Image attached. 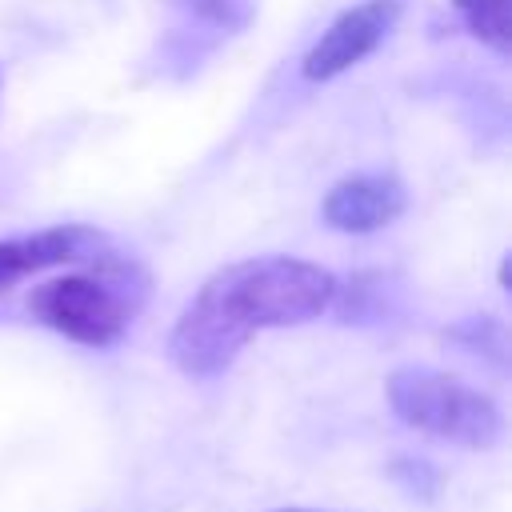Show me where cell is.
<instances>
[{
    "mask_svg": "<svg viewBox=\"0 0 512 512\" xmlns=\"http://www.w3.org/2000/svg\"><path fill=\"white\" fill-rule=\"evenodd\" d=\"M100 248H108V240L92 224H56V228L8 236V240H0V296L36 272H48L60 264H80V260L96 256Z\"/></svg>",
    "mask_w": 512,
    "mask_h": 512,
    "instance_id": "obj_5",
    "label": "cell"
},
{
    "mask_svg": "<svg viewBox=\"0 0 512 512\" xmlns=\"http://www.w3.org/2000/svg\"><path fill=\"white\" fill-rule=\"evenodd\" d=\"M88 268L44 280L28 296L32 320L84 348H112L148 300V268L132 256L100 248Z\"/></svg>",
    "mask_w": 512,
    "mask_h": 512,
    "instance_id": "obj_2",
    "label": "cell"
},
{
    "mask_svg": "<svg viewBox=\"0 0 512 512\" xmlns=\"http://www.w3.org/2000/svg\"><path fill=\"white\" fill-rule=\"evenodd\" d=\"M280 512H312V508H280Z\"/></svg>",
    "mask_w": 512,
    "mask_h": 512,
    "instance_id": "obj_8",
    "label": "cell"
},
{
    "mask_svg": "<svg viewBox=\"0 0 512 512\" xmlns=\"http://www.w3.org/2000/svg\"><path fill=\"white\" fill-rule=\"evenodd\" d=\"M404 16V0H360L352 8H344L324 32L320 40L304 52V80L324 84L344 76L348 68H356L360 60H368L400 24Z\"/></svg>",
    "mask_w": 512,
    "mask_h": 512,
    "instance_id": "obj_4",
    "label": "cell"
},
{
    "mask_svg": "<svg viewBox=\"0 0 512 512\" xmlns=\"http://www.w3.org/2000/svg\"><path fill=\"white\" fill-rule=\"evenodd\" d=\"M404 208H408V192L392 172H356V176L336 180L324 192L320 216L336 232L364 236V232H380L392 220H400Z\"/></svg>",
    "mask_w": 512,
    "mask_h": 512,
    "instance_id": "obj_6",
    "label": "cell"
},
{
    "mask_svg": "<svg viewBox=\"0 0 512 512\" xmlns=\"http://www.w3.org/2000/svg\"><path fill=\"white\" fill-rule=\"evenodd\" d=\"M464 28L496 56L512 52V0H452Z\"/></svg>",
    "mask_w": 512,
    "mask_h": 512,
    "instance_id": "obj_7",
    "label": "cell"
},
{
    "mask_svg": "<svg viewBox=\"0 0 512 512\" xmlns=\"http://www.w3.org/2000/svg\"><path fill=\"white\" fill-rule=\"evenodd\" d=\"M0 88H4V72H0Z\"/></svg>",
    "mask_w": 512,
    "mask_h": 512,
    "instance_id": "obj_9",
    "label": "cell"
},
{
    "mask_svg": "<svg viewBox=\"0 0 512 512\" xmlns=\"http://www.w3.org/2000/svg\"><path fill=\"white\" fill-rule=\"evenodd\" d=\"M392 412L436 440H452L464 448H492L504 436V416L492 396L464 384L460 376L436 368H396L384 380Z\"/></svg>",
    "mask_w": 512,
    "mask_h": 512,
    "instance_id": "obj_3",
    "label": "cell"
},
{
    "mask_svg": "<svg viewBox=\"0 0 512 512\" xmlns=\"http://www.w3.org/2000/svg\"><path fill=\"white\" fill-rule=\"evenodd\" d=\"M340 280L300 256H252L216 268L180 308L168 332V360L192 380L220 376L264 328H292L324 316Z\"/></svg>",
    "mask_w": 512,
    "mask_h": 512,
    "instance_id": "obj_1",
    "label": "cell"
}]
</instances>
